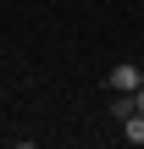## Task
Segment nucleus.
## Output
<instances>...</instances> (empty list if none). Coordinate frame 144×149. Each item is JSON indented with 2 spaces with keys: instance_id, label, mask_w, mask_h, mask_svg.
<instances>
[{
  "instance_id": "f257e3e1",
  "label": "nucleus",
  "mask_w": 144,
  "mask_h": 149,
  "mask_svg": "<svg viewBox=\"0 0 144 149\" xmlns=\"http://www.w3.org/2000/svg\"><path fill=\"white\" fill-rule=\"evenodd\" d=\"M139 83H144V72L133 61H117V66H111V88H117V94H133Z\"/></svg>"
},
{
  "instance_id": "f03ea898",
  "label": "nucleus",
  "mask_w": 144,
  "mask_h": 149,
  "mask_svg": "<svg viewBox=\"0 0 144 149\" xmlns=\"http://www.w3.org/2000/svg\"><path fill=\"white\" fill-rule=\"evenodd\" d=\"M117 127H122V138H128V144H144V111H133V116H128V122H117Z\"/></svg>"
},
{
  "instance_id": "7ed1b4c3",
  "label": "nucleus",
  "mask_w": 144,
  "mask_h": 149,
  "mask_svg": "<svg viewBox=\"0 0 144 149\" xmlns=\"http://www.w3.org/2000/svg\"><path fill=\"white\" fill-rule=\"evenodd\" d=\"M111 116L128 122V116H133V94H117V100H111Z\"/></svg>"
},
{
  "instance_id": "20e7f679",
  "label": "nucleus",
  "mask_w": 144,
  "mask_h": 149,
  "mask_svg": "<svg viewBox=\"0 0 144 149\" xmlns=\"http://www.w3.org/2000/svg\"><path fill=\"white\" fill-rule=\"evenodd\" d=\"M133 111H144V83H139V88H133Z\"/></svg>"
}]
</instances>
